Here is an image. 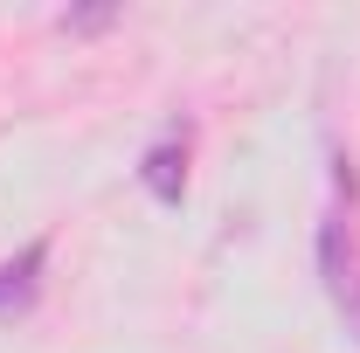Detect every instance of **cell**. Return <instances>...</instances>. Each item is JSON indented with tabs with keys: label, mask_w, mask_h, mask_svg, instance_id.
I'll list each match as a JSON object with an SVG mask.
<instances>
[{
	"label": "cell",
	"mask_w": 360,
	"mask_h": 353,
	"mask_svg": "<svg viewBox=\"0 0 360 353\" xmlns=\"http://www.w3.org/2000/svg\"><path fill=\"white\" fill-rule=\"evenodd\" d=\"M42 264H49V243H28L14 264H0V319H14V312L35 305V291H42Z\"/></svg>",
	"instance_id": "cell-2"
},
{
	"label": "cell",
	"mask_w": 360,
	"mask_h": 353,
	"mask_svg": "<svg viewBox=\"0 0 360 353\" xmlns=\"http://www.w3.org/2000/svg\"><path fill=\"white\" fill-rule=\"evenodd\" d=\"M146 187H153L160 201H180V187H187V153H180L174 139L146 153Z\"/></svg>",
	"instance_id": "cell-3"
},
{
	"label": "cell",
	"mask_w": 360,
	"mask_h": 353,
	"mask_svg": "<svg viewBox=\"0 0 360 353\" xmlns=\"http://www.w3.org/2000/svg\"><path fill=\"white\" fill-rule=\"evenodd\" d=\"M319 270H326V291H333V305L354 319L360 333V264H354V243H347V222L333 215L319 229Z\"/></svg>",
	"instance_id": "cell-1"
}]
</instances>
